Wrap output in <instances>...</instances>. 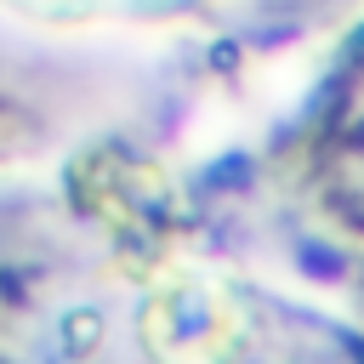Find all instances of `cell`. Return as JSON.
<instances>
[{
	"label": "cell",
	"instance_id": "obj_1",
	"mask_svg": "<svg viewBox=\"0 0 364 364\" xmlns=\"http://www.w3.org/2000/svg\"><path fill=\"white\" fill-rule=\"evenodd\" d=\"M318 176L330 182L336 205L353 222H364V57L336 85V102H330V119L318 136Z\"/></svg>",
	"mask_w": 364,
	"mask_h": 364
},
{
	"label": "cell",
	"instance_id": "obj_2",
	"mask_svg": "<svg viewBox=\"0 0 364 364\" xmlns=\"http://www.w3.org/2000/svg\"><path fill=\"white\" fill-rule=\"evenodd\" d=\"M34 6H57V11H80V6H91V0H34Z\"/></svg>",
	"mask_w": 364,
	"mask_h": 364
}]
</instances>
